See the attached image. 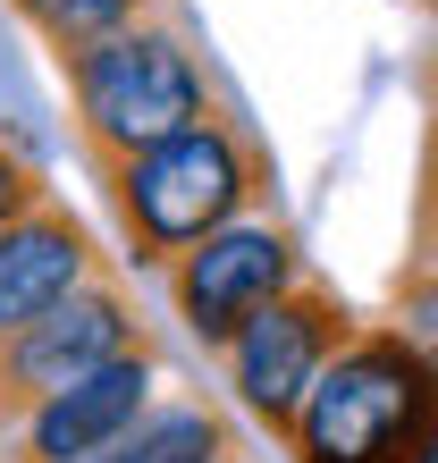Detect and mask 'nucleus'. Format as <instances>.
Wrapping results in <instances>:
<instances>
[{"label":"nucleus","mask_w":438,"mask_h":463,"mask_svg":"<svg viewBox=\"0 0 438 463\" xmlns=\"http://www.w3.org/2000/svg\"><path fill=\"white\" fill-rule=\"evenodd\" d=\"M9 9L68 60V51H85V43H101V34H119V25H135L144 0H9Z\"/></svg>","instance_id":"obj_10"},{"label":"nucleus","mask_w":438,"mask_h":463,"mask_svg":"<svg viewBox=\"0 0 438 463\" xmlns=\"http://www.w3.org/2000/svg\"><path fill=\"white\" fill-rule=\"evenodd\" d=\"M93 279H101V253H93L85 220L43 194L25 220L0 228V345L17 329H34L43 312H60L68 295L93 287Z\"/></svg>","instance_id":"obj_8"},{"label":"nucleus","mask_w":438,"mask_h":463,"mask_svg":"<svg viewBox=\"0 0 438 463\" xmlns=\"http://www.w3.org/2000/svg\"><path fill=\"white\" fill-rule=\"evenodd\" d=\"M396 337L438 371V269H414V279L396 287Z\"/></svg>","instance_id":"obj_11"},{"label":"nucleus","mask_w":438,"mask_h":463,"mask_svg":"<svg viewBox=\"0 0 438 463\" xmlns=\"http://www.w3.org/2000/svg\"><path fill=\"white\" fill-rule=\"evenodd\" d=\"M414 244H422V269H438V118H430V152H422V203H414Z\"/></svg>","instance_id":"obj_12"},{"label":"nucleus","mask_w":438,"mask_h":463,"mask_svg":"<svg viewBox=\"0 0 438 463\" xmlns=\"http://www.w3.org/2000/svg\"><path fill=\"white\" fill-rule=\"evenodd\" d=\"M346 337H354V312H346L328 287L295 279L279 304H262L228 345H219V354H228L236 396H244V404H253V413L287 439V430H295V404H304V388L320 379V363H328Z\"/></svg>","instance_id":"obj_4"},{"label":"nucleus","mask_w":438,"mask_h":463,"mask_svg":"<svg viewBox=\"0 0 438 463\" xmlns=\"http://www.w3.org/2000/svg\"><path fill=\"white\" fill-rule=\"evenodd\" d=\"M287 287H295V236L262 211H244V220L211 228L195 253H177V312L203 345H228Z\"/></svg>","instance_id":"obj_6"},{"label":"nucleus","mask_w":438,"mask_h":463,"mask_svg":"<svg viewBox=\"0 0 438 463\" xmlns=\"http://www.w3.org/2000/svg\"><path fill=\"white\" fill-rule=\"evenodd\" d=\"M144 337H135V312H127V295L93 279V287H76L60 312H43L34 329H17L9 345H0V439L34 413V404H51L60 388H76L85 371L101 363H119V354H135Z\"/></svg>","instance_id":"obj_5"},{"label":"nucleus","mask_w":438,"mask_h":463,"mask_svg":"<svg viewBox=\"0 0 438 463\" xmlns=\"http://www.w3.org/2000/svg\"><path fill=\"white\" fill-rule=\"evenodd\" d=\"M43 194H51V185L25 169V160H17V152H0V228H9V220H25V211H34Z\"/></svg>","instance_id":"obj_13"},{"label":"nucleus","mask_w":438,"mask_h":463,"mask_svg":"<svg viewBox=\"0 0 438 463\" xmlns=\"http://www.w3.org/2000/svg\"><path fill=\"white\" fill-rule=\"evenodd\" d=\"M144 396H152V354L135 345L119 363L85 371L76 388H60L51 404H34L9 439H0V463H85L101 455L110 439H127L144 421Z\"/></svg>","instance_id":"obj_7"},{"label":"nucleus","mask_w":438,"mask_h":463,"mask_svg":"<svg viewBox=\"0 0 438 463\" xmlns=\"http://www.w3.org/2000/svg\"><path fill=\"white\" fill-rule=\"evenodd\" d=\"M422 463H438V439H430V455H422Z\"/></svg>","instance_id":"obj_14"},{"label":"nucleus","mask_w":438,"mask_h":463,"mask_svg":"<svg viewBox=\"0 0 438 463\" xmlns=\"http://www.w3.org/2000/svg\"><path fill=\"white\" fill-rule=\"evenodd\" d=\"M438 439V371L396 329H354L295 404V463H422Z\"/></svg>","instance_id":"obj_1"},{"label":"nucleus","mask_w":438,"mask_h":463,"mask_svg":"<svg viewBox=\"0 0 438 463\" xmlns=\"http://www.w3.org/2000/svg\"><path fill=\"white\" fill-rule=\"evenodd\" d=\"M262 152L253 135L228 127V118H195L186 135L135 152V160H110V203H119V236L135 261H177L195 253L211 228H228L253 211L262 194Z\"/></svg>","instance_id":"obj_2"},{"label":"nucleus","mask_w":438,"mask_h":463,"mask_svg":"<svg viewBox=\"0 0 438 463\" xmlns=\"http://www.w3.org/2000/svg\"><path fill=\"white\" fill-rule=\"evenodd\" d=\"M85 463H228V421L211 404H169V413H144L127 439H110Z\"/></svg>","instance_id":"obj_9"},{"label":"nucleus","mask_w":438,"mask_h":463,"mask_svg":"<svg viewBox=\"0 0 438 463\" xmlns=\"http://www.w3.org/2000/svg\"><path fill=\"white\" fill-rule=\"evenodd\" d=\"M68 101H76L85 144L101 152V169L169 144L195 118H211L203 110V68L169 25H119V34L68 51Z\"/></svg>","instance_id":"obj_3"}]
</instances>
